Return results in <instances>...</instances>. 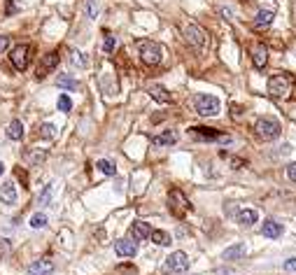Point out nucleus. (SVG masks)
<instances>
[{
    "instance_id": "nucleus-1",
    "label": "nucleus",
    "mask_w": 296,
    "mask_h": 275,
    "mask_svg": "<svg viewBox=\"0 0 296 275\" xmlns=\"http://www.w3.org/2000/svg\"><path fill=\"white\" fill-rule=\"evenodd\" d=\"M266 86H268V94H271V98L282 100V98H289V96H292V91H294V77L285 75V73H280V75L271 77Z\"/></svg>"
},
{
    "instance_id": "nucleus-2",
    "label": "nucleus",
    "mask_w": 296,
    "mask_h": 275,
    "mask_svg": "<svg viewBox=\"0 0 296 275\" xmlns=\"http://www.w3.org/2000/svg\"><path fill=\"white\" fill-rule=\"evenodd\" d=\"M254 131H257V135L261 138V140L273 143V140H277V138H280L282 126H280V122H277V119H273V117H259L257 124H254Z\"/></svg>"
},
{
    "instance_id": "nucleus-3",
    "label": "nucleus",
    "mask_w": 296,
    "mask_h": 275,
    "mask_svg": "<svg viewBox=\"0 0 296 275\" xmlns=\"http://www.w3.org/2000/svg\"><path fill=\"white\" fill-rule=\"evenodd\" d=\"M138 51H140V58L147 66H159L163 61V47L154 40H140L138 42Z\"/></svg>"
},
{
    "instance_id": "nucleus-4",
    "label": "nucleus",
    "mask_w": 296,
    "mask_h": 275,
    "mask_svg": "<svg viewBox=\"0 0 296 275\" xmlns=\"http://www.w3.org/2000/svg\"><path fill=\"white\" fill-rule=\"evenodd\" d=\"M191 105L203 117H215V114L220 112V98L212 94H196L191 98Z\"/></svg>"
},
{
    "instance_id": "nucleus-5",
    "label": "nucleus",
    "mask_w": 296,
    "mask_h": 275,
    "mask_svg": "<svg viewBox=\"0 0 296 275\" xmlns=\"http://www.w3.org/2000/svg\"><path fill=\"white\" fill-rule=\"evenodd\" d=\"M189 266H191V261H189V256L184 254V252H173L168 259H166V271L168 273H173V275H184L187 271H189Z\"/></svg>"
},
{
    "instance_id": "nucleus-6",
    "label": "nucleus",
    "mask_w": 296,
    "mask_h": 275,
    "mask_svg": "<svg viewBox=\"0 0 296 275\" xmlns=\"http://www.w3.org/2000/svg\"><path fill=\"white\" fill-rule=\"evenodd\" d=\"M184 38L189 42V47H194V49H205V45H208V33L198 24H189L184 28Z\"/></svg>"
},
{
    "instance_id": "nucleus-7",
    "label": "nucleus",
    "mask_w": 296,
    "mask_h": 275,
    "mask_svg": "<svg viewBox=\"0 0 296 275\" xmlns=\"http://www.w3.org/2000/svg\"><path fill=\"white\" fill-rule=\"evenodd\" d=\"M191 135L196 140H212V143H231V135H222L215 128H208V126H194L191 128Z\"/></svg>"
},
{
    "instance_id": "nucleus-8",
    "label": "nucleus",
    "mask_w": 296,
    "mask_h": 275,
    "mask_svg": "<svg viewBox=\"0 0 296 275\" xmlns=\"http://www.w3.org/2000/svg\"><path fill=\"white\" fill-rule=\"evenodd\" d=\"M10 61L17 70H26L30 63V45H17V47L12 49Z\"/></svg>"
},
{
    "instance_id": "nucleus-9",
    "label": "nucleus",
    "mask_w": 296,
    "mask_h": 275,
    "mask_svg": "<svg viewBox=\"0 0 296 275\" xmlns=\"http://www.w3.org/2000/svg\"><path fill=\"white\" fill-rule=\"evenodd\" d=\"M154 228L147 224V222H143V219H138V222H133L131 224V228H128V238H133L135 243H143V240H147V238L152 236Z\"/></svg>"
},
{
    "instance_id": "nucleus-10",
    "label": "nucleus",
    "mask_w": 296,
    "mask_h": 275,
    "mask_svg": "<svg viewBox=\"0 0 296 275\" xmlns=\"http://www.w3.org/2000/svg\"><path fill=\"white\" fill-rule=\"evenodd\" d=\"M168 203H171V208H173V212H175V215H182V212L191 210V203L187 200V196H184L180 189H171Z\"/></svg>"
},
{
    "instance_id": "nucleus-11",
    "label": "nucleus",
    "mask_w": 296,
    "mask_h": 275,
    "mask_svg": "<svg viewBox=\"0 0 296 275\" xmlns=\"http://www.w3.org/2000/svg\"><path fill=\"white\" fill-rule=\"evenodd\" d=\"M115 252L119 256H126V259H131V256L138 254V243H135L133 238H119L115 243Z\"/></svg>"
},
{
    "instance_id": "nucleus-12",
    "label": "nucleus",
    "mask_w": 296,
    "mask_h": 275,
    "mask_svg": "<svg viewBox=\"0 0 296 275\" xmlns=\"http://www.w3.org/2000/svg\"><path fill=\"white\" fill-rule=\"evenodd\" d=\"M58 66V54L56 51H51V54H47V56H42V61H40V66H38V79H45L47 77V73H51L54 68Z\"/></svg>"
},
{
    "instance_id": "nucleus-13",
    "label": "nucleus",
    "mask_w": 296,
    "mask_h": 275,
    "mask_svg": "<svg viewBox=\"0 0 296 275\" xmlns=\"http://www.w3.org/2000/svg\"><path fill=\"white\" fill-rule=\"evenodd\" d=\"M51 273H54V261H51L49 256L33 261L28 268V275H51Z\"/></svg>"
},
{
    "instance_id": "nucleus-14",
    "label": "nucleus",
    "mask_w": 296,
    "mask_h": 275,
    "mask_svg": "<svg viewBox=\"0 0 296 275\" xmlns=\"http://www.w3.org/2000/svg\"><path fill=\"white\" fill-rule=\"evenodd\" d=\"M252 63L257 70H264L268 63V47L266 45H254L252 47Z\"/></svg>"
},
{
    "instance_id": "nucleus-15",
    "label": "nucleus",
    "mask_w": 296,
    "mask_h": 275,
    "mask_svg": "<svg viewBox=\"0 0 296 275\" xmlns=\"http://www.w3.org/2000/svg\"><path fill=\"white\" fill-rule=\"evenodd\" d=\"M236 219H238L240 226H254L259 222V212L254 208H243V210H238Z\"/></svg>"
},
{
    "instance_id": "nucleus-16",
    "label": "nucleus",
    "mask_w": 296,
    "mask_h": 275,
    "mask_svg": "<svg viewBox=\"0 0 296 275\" xmlns=\"http://www.w3.org/2000/svg\"><path fill=\"white\" fill-rule=\"evenodd\" d=\"M273 19H275V12L273 10H259L257 17H254V21H252V26H254L257 30L268 28V26L273 24Z\"/></svg>"
},
{
    "instance_id": "nucleus-17",
    "label": "nucleus",
    "mask_w": 296,
    "mask_h": 275,
    "mask_svg": "<svg viewBox=\"0 0 296 275\" xmlns=\"http://www.w3.org/2000/svg\"><path fill=\"white\" fill-rule=\"evenodd\" d=\"M0 200L2 203H7V205H12V203H17V187H14V182L7 180L0 184Z\"/></svg>"
},
{
    "instance_id": "nucleus-18",
    "label": "nucleus",
    "mask_w": 296,
    "mask_h": 275,
    "mask_svg": "<svg viewBox=\"0 0 296 275\" xmlns=\"http://www.w3.org/2000/svg\"><path fill=\"white\" fill-rule=\"evenodd\" d=\"M247 254V247H245V243H236V245H231L224 250V261H238V259H243V256Z\"/></svg>"
},
{
    "instance_id": "nucleus-19",
    "label": "nucleus",
    "mask_w": 296,
    "mask_h": 275,
    "mask_svg": "<svg viewBox=\"0 0 296 275\" xmlns=\"http://www.w3.org/2000/svg\"><path fill=\"white\" fill-rule=\"evenodd\" d=\"M261 233L266 238H280L282 236V224L275 222V219H266V222L261 224Z\"/></svg>"
},
{
    "instance_id": "nucleus-20",
    "label": "nucleus",
    "mask_w": 296,
    "mask_h": 275,
    "mask_svg": "<svg viewBox=\"0 0 296 275\" xmlns=\"http://www.w3.org/2000/svg\"><path fill=\"white\" fill-rule=\"evenodd\" d=\"M147 94L152 96L156 103H163V105H168V103H173V98H171V94L163 89V86H159V84H152L149 89H147Z\"/></svg>"
},
{
    "instance_id": "nucleus-21",
    "label": "nucleus",
    "mask_w": 296,
    "mask_h": 275,
    "mask_svg": "<svg viewBox=\"0 0 296 275\" xmlns=\"http://www.w3.org/2000/svg\"><path fill=\"white\" fill-rule=\"evenodd\" d=\"M7 138H10V140H14V143H17V140H21V138H24V124L19 122V119H12L10 124H7Z\"/></svg>"
},
{
    "instance_id": "nucleus-22",
    "label": "nucleus",
    "mask_w": 296,
    "mask_h": 275,
    "mask_svg": "<svg viewBox=\"0 0 296 275\" xmlns=\"http://www.w3.org/2000/svg\"><path fill=\"white\" fill-rule=\"evenodd\" d=\"M175 140H177L175 131H166V133H161V135H154L152 145L154 147H166V145H175Z\"/></svg>"
},
{
    "instance_id": "nucleus-23",
    "label": "nucleus",
    "mask_w": 296,
    "mask_h": 275,
    "mask_svg": "<svg viewBox=\"0 0 296 275\" xmlns=\"http://www.w3.org/2000/svg\"><path fill=\"white\" fill-rule=\"evenodd\" d=\"M96 168L103 173V175H107V177H115L117 175V166H115V161H110V159H100V161L96 163Z\"/></svg>"
},
{
    "instance_id": "nucleus-24",
    "label": "nucleus",
    "mask_w": 296,
    "mask_h": 275,
    "mask_svg": "<svg viewBox=\"0 0 296 275\" xmlns=\"http://www.w3.org/2000/svg\"><path fill=\"white\" fill-rule=\"evenodd\" d=\"M152 243L154 245H159V247H168L171 245V233H168V231H161V228H159V231H152Z\"/></svg>"
},
{
    "instance_id": "nucleus-25",
    "label": "nucleus",
    "mask_w": 296,
    "mask_h": 275,
    "mask_svg": "<svg viewBox=\"0 0 296 275\" xmlns=\"http://www.w3.org/2000/svg\"><path fill=\"white\" fill-rule=\"evenodd\" d=\"M45 159H47L45 150H30V152H26V161L30 166H40V163H45Z\"/></svg>"
},
{
    "instance_id": "nucleus-26",
    "label": "nucleus",
    "mask_w": 296,
    "mask_h": 275,
    "mask_svg": "<svg viewBox=\"0 0 296 275\" xmlns=\"http://www.w3.org/2000/svg\"><path fill=\"white\" fill-rule=\"evenodd\" d=\"M56 84L61 86V89H68V91H75L77 86V79L75 77H70V75H58V79H56Z\"/></svg>"
},
{
    "instance_id": "nucleus-27",
    "label": "nucleus",
    "mask_w": 296,
    "mask_h": 275,
    "mask_svg": "<svg viewBox=\"0 0 296 275\" xmlns=\"http://www.w3.org/2000/svg\"><path fill=\"white\" fill-rule=\"evenodd\" d=\"M40 138H45V140L56 138V126H54V124H42V126H40Z\"/></svg>"
},
{
    "instance_id": "nucleus-28",
    "label": "nucleus",
    "mask_w": 296,
    "mask_h": 275,
    "mask_svg": "<svg viewBox=\"0 0 296 275\" xmlns=\"http://www.w3.org/2000/svg\"><path fill=\"white\" fill-rule=\"evenodd\" d=\"M47 226V215L45 212H35L30 217V228H45Z\"/></svg>"
},
{
    "instance_id": "nucleus-29",
    "label": "nucleus",
    "mask_w": 296,
    "mask_h": 275,
    "mask_svg": "<svg viewBox=\"0 0 296 275\" xmlns=\"http://www.w3.org/2000/svg\"><path fill=\"white\" fill-rule=\"evenodd\" d=\"M58 110H61V112H70V110H73V100H70L68 94L58 96Z\"/></svg>"
},
{
    "instance_id": "nucleus-30",
    "label": "nucleus",
    "mask_w": 296,
    "mask_h": 275,
    "mask_svg": "<svg viewBox=\"0 0 296 275\" xmlns=\"http://www.w3.org/2000/svg\"><path fill=\"white\" fill-rule=\"evenodd\" d=\"M70 61H73V66H77V68H86V66H89V61L84 58L82 51H73V54H70Z\"/></svg>"
},
{
    "instance_id": "nucleus-31",
    "label": "nucleus",
    "mask_w": 296,
    "mask_h": 275,
    "mask_svg": "<svg viewBox=\"0 0 296 275\" xmlns=\"http://www.w3.org/2000/svg\"><path fill=\"white\" fill-rule=\"evenodd\" d=\"M51 194H54V184H47V187L42 189V194H40V199H38L40 205H47L49 200H51Z\"/></svg>"
},
{
    "instance_id": "nucleus-32",
    "label": "nucleus",
    "mask_w": 296,
    "mask_h": 275,
    "mask_svg": "<svg viewBox=\"0 0 296 275\" xmlns=\"http://www.w3.org/2000/svg\"><path fill=\"white\" fill-rule=\"evenodd\" d=\"M12 250V243L7 240V238H0V259H5V256L10 254Z\"/></svg>"
},
{
    "instance_id": "nucleus-33",
    "label": "nucleus",
    "mask_w": 296,
    "mask_h": 275,
    "mask_svg": "<svg viewBox=\"0 0 296 275\" xmlns=\"http://www.w3.org/2000/svg\"><path fill=\"white\" fill-rule=\"evenodd\" d=\"M115 45H117V40L112 38V35H107L105 42H103V49H105L107 54H112V51H115Z\"/></svg>"
},
{
    "instance_id": "nucleus-34",
    "label": "nucleus",
    "mask_w": 296,
    "mask_h": 275,
    "mask_svg": "<svg viewBox=\"0 0 296 275\" xmlns=\"http://www.w3.org/2000/svg\"><path fill=\"white\" fill-rule=\"evenodd\" d=\"M282 268H285V271H289V273H296V256H289V259H285Z\"/></svg>"
},
{
    "instance_id": "nucleus-35",
    "label": "nucleus",
    "mask_w": 296,
    "mask_h": 275,
    "mask_svg": "<svg viewBox=\"0 0 296 275\" xmlns=\"http://www.w3.org/2000/svg\"><path fill=\"white\" fill-rule=\"evenodd\" d=\"M89 17H91V19L98 17V2H96V0H89Z\"/></svg>"
},
{
    "instance_id": "nucleus-36",
    "label": "nucleus",
    "mask_w": 296,
    "mask_h": 275,
    "mask_svg": "<svg viewBox=\"0 0 296 275\" xmlns=\"http://www.w3.org/2000/svg\"><path fill=\"white\" fill-rule=\"evenodd\" d=\"M7 47H10V38L7 35H0V54L7 51Z\"/></svg>"
},
{
    "instance_id": "nucleus-37",
    "label": "nucleus",
    "mask_w": 296,
    "mask_h": 275,
    "mask_svg": "<svg viewBox=\"0 0 296 275\" xmlns=\"http://www.w3.org/2000/svg\"><path fill=\"white\" fill-rule=\"evenodd\" d=\"M287 177H289V180L296 184V163H292V166L287 168Z\"/></svg>"
},
{
    "instance_id": "nucleus-38",
    "label": "nucleus",
    "mask_w": 296,
    "mask_h": 275,
    "mask_svg": "<svg viewBox=\"0 0 296 275\" xmlns=\"http://www.w3.org/2000/svg\"><path fill=\"white\" fill-rule=\"evenodd\" d=\"M7 14H14V12H17V5H14V0H7Z\"/></svg>"
},
{
    "instance_id": "nucleus-39",
    "label": "nucleus",
    "mask_w": 296,
    "mask_h": 275,
    "mask_svg": "<svg viewBox=\"0 0 296 275\" xmlns=\"http://www.w3.org/2000/svg\"><path fill=\"white\" fill-rule=\"evenodd\" d=\"M2 173H5V163L0 161V175H2Z\"/></svg>"
}]
</instances>
